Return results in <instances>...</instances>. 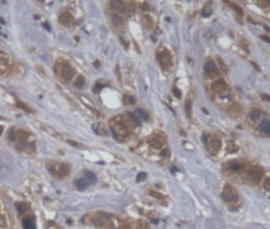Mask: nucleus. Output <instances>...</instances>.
I'll list each match as a JSON object with an SVG mask.
<instances>
[{
	"mask_svg": "<svg viewBox=\"0 0 270 229\" xmlns=\"http://www.w3.org/2000/svg\"><path fill=\"white\" fill-rule=\"evenodd\" d=\"M95 182H96V176L93 175V174L85 172V175H83L74 182V186H76L79 190H84V188H87L88 186H91L92 183H95Z\"/></svg>",
	"mask_w": 270,
	"mask_h": 229,
	"instance_id": "obj_7",
	"label": "nucleus"
},
{
	"mask_svg": "<svg viewBox=\"0 0 270 229\" xmlns=\"http://www.w3.org/2000/svg\"><path fill=\"white\" fill-rule=\"evenodd\" d=\"M238 193H236V190L232 187V186H230V184H227V186H224V188H223V191H222V198L224 199V202H227V203H234V202H236L238 201Z\"/></svg>",
	"mask_w": 270,
	"mask_h": 229,
	"instance_id": "obj_8",
	"label": "nucleus"
},
{
	"mask_svg": "<svg viewBox=\"0 0 270 229\" xmlns=\"http://www.w3.org/2000/svg\"><path fill=\"white\" fill-rule=\"evenodd\" d=\"M263 187H265V190L270 191V178H269V176L263 179Z\"/></svg>",
	"mask_w": 270,
	"mask_h": 229,
	"instance_id": "obj_26",
	"label": "nucleus"
},
{
	"mask_svg": "<svg viewBox=\"0 0 270 229\" xmlns=\"http://www.w3.org/2000/svg\"><path fill=\"white\" fill-rule=\"evenodd\" d=\"M111 130L118 141H124L130 136L131 127L128 126L124 117H115L111 119Z\"/></svg>",
	"mask_w": 270,
	"mask_h": 229,
	"instance_id": "obj_1",
	"label": "nucleus"
},
{
	"mask_svg": "<svg viewBox=\"0 0 270 229\" xmlns=\"http://www.w3.org/2000/svg\"><path fill=\"white\" fill-rule=\"evenodd\" d=\"M109 7L112 8V12H115V14L122 15L123 12H126V4L122 2H111L109 3Z\"/></svg>",
	"mask_w": 270,
	"mask_h": 229,
	"instance_id": "obj_15",
	"label": "nucleus"
},
{
	"mask_svg": "<svg viewBox=\"0 0 270 229\" xmlns=\"http://www.w3.org/2000/svg\"><path fill=\"white\" fill-rule=\"evenodd\" d=\"M259 130L266 136H270V119H263L259 123Z\"/></svg>",
	"mask_w": 270,
	"mask_h": 229,
	"instance_id": "obj_18",
	"label": "nucleus"
},
{
	"mask_svg": "<svg viewBox=\"0 0 270 229\" xmlns=\"http://www.w3.org/2000/svg\"><path fill=\"white\" fill-rule=\"evenodd\" d=\"M124 102H126V103H128V104H131V103H134V102H135V100H134V99H132V98H131V96H128V95H126V96H124Z\"/></svg>",
	"mask_w": 270,
	"mask_h": 229,
	"instance_id": "obj_28",
	"label": "nucleus"
},
{
	"mask_svg": "<svg viewBox=\"0 0 270 229\" xmlns=\"http://www.w3.org/2000/svg\"><path fill=\"white\" fill-rule=\"evenodd\" d=\"M204 71H205V76H208L209 79H216V77H219L217 67H216V64H215L212 60H208L205 63Z\"/></svg>",
	"mask_w": 270,
	"mask_h": 229,
	"instance_id": "obj_11",
	"label": "nucleus"
},
{
	"mask_svg": "<svg viewBox=\"0 0 270 229\" xmlns=\"http://www.w3.org/2000/svg\"><path fill=\"white\" fill-rule=\"evenodd\" d=\"M58 21L62 26H66V27H70L74 25V18L72 17V14L68 12V11H62L58 17Z\"/></svg>",
	"mask_w": 270,
	"mask_h": 229,
	"instance_id": "obj_13",
	"label": "nucleus"
},
{
	"mask_svg": "<svg viewBox=\"0 0 270 229\" xmlns=\"http://www.w3.org/2000/svg\"><path fill=\"white\" fill-rule=\"evenodd\" d=\"M23 228L25 229H37L35 227V218L33 216H26L23 218Z\"/></svg>",
	"mask_w": 270,
	"mask_h": 229,
	"instance_id": "obj_16",
	"label": "nucleus"
},
{
	"mask_svg": "<svg viewBox=\"0 0 270 229\" xmlns=\"http://www.w3.org/2000/svg\"><path fill=\"white\" fill-rule=\"evenodd\" d=\"M209 7H211V6L208 4V6H207L205 8H204V15H205V17H207V15H209Z\"/></svg>",
	"mask_w": 270,
	"mask_h": 229,
	"instance_id": "obj_32",
	"label": "nucleus"
},
{
	"mask_svg": "<svg viewBox=\"0 0 270 229\" xmlns=\"http://www.w3.org/2000/svg\"><path fill=\"white\" fill-rule=\"evenodd\" d=\"M111 22H112V25H115V26H122L123 25V17L120 14L113 12L111 15Z\"/></svg>",
	"mask_w": 270,
	"mask_h": 229,
	"instance_id": "obj_20",
	"label": "nucleus"
},
{
	"mask_svg": "<svg viewBox=\"0 0 270 229\" xmlns=\"http://www.w3.org/2000/svg\"><path fill=\"white\" fill-rule=\"evenodd\" d=\"M212 88H213V91L216 92V94H219V95H224V94H228V92H230L228 85H227L226 81L222 80V79H217L216 81H215L213 85H212Z\"/></svg>",
	"mask_w": 270,
	"mask_h": 229,
	"instance_id": "obj_12",
	"label": "nucleus"
},
{
	"mask_svg": "<svg viewBox=\"0 0 270 229\" xmlns=\"http://www.w3.org/2000/svg\"><path fill=\"white\" fill-rule=\"evenodd\" d=\"M7 69H8V64H7V61L3 60V59H0V75L6 73Z\"/></svg>",
	"mask_w": 270,
	"mask_h": 229,
	"instance_id": "obj_22",
	"label": "nucleus"
},
{
	"mask_svg": "<svg viewBox=\"0 0 270 229\" xmlns=\"http://www.w3.org/2000/svg\"><path fill=\"white\" fill-rule=\"evenodd\" d=\"M118 229H132V228H131V225H130V224H127V222H122V224H120L119 227H118Z\"/></svg>",
	"mask_w": 270,
	"mask_h": 229,
	"instance_id": "obj_27",
	"label": "nucleus"
},
{
	"mask_svg": "<svg viewBox=\"0 0 270 229\" xmlns=\"http://www.w3.org/2000/svg\"><path fill=\"white\" fill-rule=\"evenodd\" d=\"M157 59H158V63L161 64V67L163 69H170L173 67V57H172V54L167 52L165 48H161L158 50Z\"/></svg>",
	"mask_w": 270,
	"mask_h": 229,
	"instance_id": "obj_5",
	"label": "nucleus"
},
{
	"mask_svg": "<svg viewBox=\"0 0 270 229\" xmlns=\"http://www.w3.org/2000/svg\"><path fill=\"white\" fill-rule=\"evenodd\" d=\"M54 71H56V75L62 77L64 80H70L73 79L74 76V68L70 65L69 63L66 61H57L56 63V67H54Z\"/></svg>",
	"mask_w": 270,
	"mask_h": 229,
	"instance_id": "obj_2",
	"label": "nucleus"
},
{
	"mask_svg": "<svg viewBox=\"0 0 270 229\" xmlns=\"http://www.w3.org/2000/svg\"><path fill=\"white\" fill-rule=\"evenodd\" d=\"M259 6H261V7H265V8H266V7L270 6V2H265V3L262 2V3H259Z\"/></svg>",
	"mask_w": 270,
	"mask_h": 229,
	"instance_id": "obj_31",
	"label": "nucleus"
},
{
	"mask_svg": "<svg viewBox=\"0 0 270 229\" xmlns=\"http://www.w3.org/2000/svg\"><path fill=\"white\" fill-rule=\"evenodd\" d=\"M2 131H3V127H2V126H0V134H2Z\"/></svg>",
	"mask_w": 270,
	"mask_h": 229,
	"instance_id": "obj_33",
	"label": "nucleus"
},
{
	"mask_svg": "<svg viewBox=\"0 0 270 229\" xmlns=\"http://www.w3.org/2000/svg\"><path fill=\"white\" fill-rule=\"evenodd\" d=\"M207 149H208L209 153L216 155L222 148V138L219 137L217 134H212L207 138Z\"/></svg>",
	"mask_w": 270,
	"mask_h": 229,
	"instance_id": "obj_6",
	"label": "nucleus"
},
{
	"mask_svg": "<svg viewBox=\"0 0 270 229\" xmlns=\"http://www.w3.org/2000/svg\"><path fill=\"white\" fill-rule=\"evenodd\" d=\"M136 115H138L139 119H143V121H146V119L149 118L147 112L143 110V108H139V110H136Z\"/></svg>",
	"mask_w": 270,
	"mask_h": 229,
	"instance_id": "obj_23",
	"label": "nucleus"
},
{
	"mask_svg": "<svg viewBox=\"0 0 270 229\" xmlns=\"http://www.w3.org/2000/svg\"><path fill=\"white\" fill-rule=\"evenodd\" d=\"M48 168L57 178H65L70 172V167L66 163H50L48 165Z\"/></svg>",
	"mask_w": 270,
	"mask_h": 229,
	"instance_id": "obj_3",
	"label": "nucleus"
},
{
	"mask_svg": "<svg viewBox=\"0 0 270 229\" xmlns=\"http://www.w3.org/2000/svg\"><path fill=\"white\" fill-rule=\"evenodd\" d=\"M262 118V111L259 110V108H251L249 112V119L253 122H257L259 121V119Z\"/></svg>",
	"mask_w": 270,
	"mask_h": 229,
	"instance_id": "obj_17",
	"label": "nucleus"
},
{
	"mask_svg": "<svg viewBox=\"0 0 270 229\" xmlns=\"http://www.w3.org/2000/svg\"><path fill=\"white\" fill-rule=\"evenodd\" d=\"M143 179H146V174L140 172V174H139V176H138V180L140 182V180H143Z\"/></svg>",
	"mask_w": 270,
	"mask_h": 229,
	"instance_id": "obj_30",
	"label": "nucleus"
},
{
	"mask_svg": "<svg viewBox=\"0 0 270 229\" xmlns=\"http://www.w3.org/2000/svg\"><path fill=\"white\" fill-rule=\"evenodd\" d=\"M228 112L232 117H238V115H240V106L238 103H232L228 107Z\"/></svg>",
	"mask_w": 270,
	"mask_h": 229,
	"instance_id": "obj_19",
	"label": "nucleus"
},
{
	"mask_svg": "<svg viewBox=\"0 0 270 229\" xmlns=\"http://www.w3.org/2000/svg\"><path fill=\"white\" fill-rule=\"evenodd\" d=\"M91 222L96 227H101V228H109L111 227V221L109 218H107L105 214H101V213H97V214H92L91 216Z\"/></svg>",
	"mask_w": 270,
	"mask_h": 229,
	"instance_id": "obj_9",
	"label": "nucleus"
},
{
	"mask_svg": "<svg viewBox=\"0 0 270 229\" xmlns=\"http://www.w3.org/2000/svg\"><path fill=\"white\" fill-rule=\"evenodd\" d=\"M143 22H144V25H146L147 27H153V21L147 17V15H144V17H143Z\"/></svg>",
	"mask_w": 270,
	"mask_h": 229,
	"instance_id": "obj_25",
	"label": "nucleus"
},
{
	"mask_svg": "<svg viewBox=\"0 0 270 229\" xmlns=\"http://www.w3.org/2000/svg\"><path fill=\"white\" fill-rule=\"evenodd\" d=\"M224 169L230 171V172H240L242 169H245V164H242L239 161H230L226 163Z\"/></svg>",
	"mask_w": 270,
	"mask_h": 229,
	"instance_id": "obj_14",
	"label": "nucleus"
},
{
	"mask_svg": "<svg viewBox=\"0 0 270 229\" xmlns=\"http://www.w3.org/2000/svg\"><path fill=\"white\" fill-rule=\"evenodd\" d=\"M231 7H232L234 10H236V12H238V14H240V15L243 14V12H242V10H240V7H238L236 4H231Z\"/></svg>",
	"mask_w": 270,
	"mask_h": 229,
	"instance_id": "obj_29",
	"label": "nucleus"
},
{
	"mask_svg": "<svg viewBox=\"0 0 270 229\" xmlns=\"http://www.w3.org/2000/svg\"><path fill=\"white\" fill-rule=\"evenodd\" d=\"M246 176L250 179V182L254 184H258L259 182L263 179V169L259 165H251L246 169Z\"/></svg>",
	"mask_w": 270,
	"mask_h": 229,
	"instance_id": "obj_4",
	"label": "nucleus"
},
{
	"mask_svg": "<svg viewBox=\"0 0 270 229\" xmlns=\"http://www.w3.org/2000/svg\"><path fill=\"white\" fill-rule=\"evenodd\" d=\"M149 144H150V146H153L154 149H161L166 144V138L163 137L162 134L155 133V134H153L151 137L149 138Z\"/></svg>",
	"mask_w": 270,
	"mask_h": 229,
	"instance_id": "obj_10",
	"label": "nucleus"
},
{
	"mask_svg": "<svg viewBox=\"0 0 270 229\" xmlns=\"http://www.w3.org/2000/svg\"><path fill=\"white\" fill-rule=\"evenodd\" d=\"M16 206H18V210L21 212V213L25 212V210H29V205H27V203H18Z\"/></svg>",
	"mask_w": 270,
	"mask_h": 229,
	"instance_id": "obj_24",
	"label": "nucleus"
},
{
	"mask_svg": "<svg viewBox=\"0 0 270 229\" xmlns=\"http://www.w3.org/2000/svg\"><path fill=\"white\" fill-rule=\"evenodd\" d=\"M74 85H76L77 88L84 87V85H85V79H84L83 76H77V77H76V80H74Z\"/></svg>",
	"mask_w": 270,
	"mask_h": 229,
	"instance_id": "obj_21",
	"label": "nucleus"
}]
</instances>
